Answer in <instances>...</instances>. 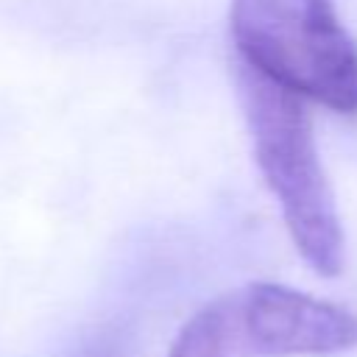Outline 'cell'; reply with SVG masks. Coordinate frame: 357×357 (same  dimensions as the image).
Masks as SVG:
<instances>
[{
  "instance_id": "6da1fadb",
  "label": "cell",
  "mask_w": 357,
  "mask_h": 357,
  "mask_svg": "<svg viewBox=\"0 0 357 357\" xmlns=\"http://www.w3.org/2000/svg\"><path fill=\"white\" fill-rule=\"evenodd\" d=\"M234 84L254 162L279 204L298 257L318 276H340L346 268V231L304 100L240 59L234 64Z\"/></svg>"
},
{
  "instance_id": "7a4b0ae2",
  "label": "cell",
  "mask_w": 357,
  "mask_h": 357,
  "mask_svg": "<svg viewBox=\"0 0 357 357\" xmlns=\"http://www.w3.org/2000/svg\"><path fill=\"white\" fill-rule=\"evenodd\" d=\"M237 59L254 73L340 114H357V42L335 0H231Z\"/></svg>"
},
{
  "instance_id": "3957f363",
  "label": "cell",
  "mask_w": 357,
  "mask_h": 357,
  "mask_svg": "<svg viewBox=\"0 0 357 357\" xmlns=\"http://www.w3.org/2000/svg\"><path fill=\"white\" fill-rule=\"evenodd\" d=\"M354 346V310L276 282H248L204 304L165 357H332Z\"/></svg>"
}]
</instances>
